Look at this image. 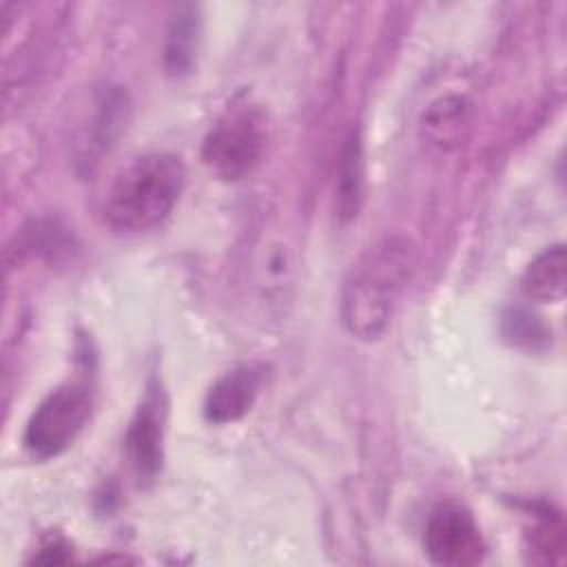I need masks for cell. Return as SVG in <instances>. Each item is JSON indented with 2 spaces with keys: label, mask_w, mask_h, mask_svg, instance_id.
<instances>
[{
  "label": "cell",
  "mask_w": 567,
  "mask_h": 567,
  "mask_svg": "<svg viewBox=\"0 0 567 567\" xmlns=\"http://www.w3.org/2000/svg\"><path fill=\"white\" fill-rule=\"evenodd\" d=\"M414 270V246L392 235L370 246L341 288V323L361 341L383 337Z\"/></svg>",
  "instance_id": "cell-1"
},
{
  "label": "cell",
  "mask_w": 567,
  "mask_h": 567,
  "mask_svg": "<svg viewBox=\"0 0 567 567\" xmlns=\"http://www.w3.org/2000/svg\"><path fill=\"white\" fill-rule=\"evenodd\" d=\"M186 168L173 153H146L131 159L111 182L104 199V221L115 233H146L159 226L177 206Z\"/></svg>",
  "instance_id": "cell-2"
},
{
  "label": "cell",
  "mask_w": 567,
  "mask_h": 567,
  "mask_svg": "<svg viewBox=\"0 0 567 567\" xmlns=\"http://www.w3.org/2000/svg\"><path fill=\"white\" fill-rule=\"evenodd\" d=\"M268 142V113L259 104L239 102L228 106L208 128L202 144V159L215 177L237 182L261 164Z\"/></svg>",
  "instance_id": "cell-3"
},
{
  "label": "cell",
  "mask_w": 567,
  "mask_h": 567,
  "mask_svg": "<svg viewBox=\"0 0 567 567\" xmlns=\"http://www.w3.org/2000/svg\"><path fill=\"white\" fill-rule=\"evenodd\" d=\"M89 416V392L82 385H62L49 392L31 412L22 439L24 447L35 458H53L78 439Z\"/></svg>",
  "instance_id": "cell-4"
},
{
  "label": "cell",
  "mask_w": 567,
  "mask_h": 567,
  "mask_svg": "<svg viewBox=\"0 0 567 567\" xmlns=\"http://www.w3.org/2000/svg\"><path fill=\"white\" fill-rule=\"evenodd\" d=\"M423 547L432 563L443 567H470L483 560L485 540L474 516L461 505L436 507L423 534Z\"/></svg>",
  "instance_id": "cell-5"
},
{
  "label": "cell",
  "mask_w": 567,
  "mask_h": 567,
  "mask_svg": "<svg viewBox=\"0 0 567 567\" xmlns=\"http://www.w3.org/2000/svg\"><path fill=\"white\" fill-rule=\"evenodd\" d=\"M261 385V372L255 365H237L219 377L204 401V416L224 425L239 421L255 403Z\"/></svg>",
  "instance_id": "cell-6"
},
{
  "label": "cell",
  "mask_w": 567,
  "mask_h": 567,
  "mask_svg": "<svg viewBox=\"0 0 567 567\" xmlns=\"http://www.w3.org/2000/svg\"><path fill=\"white\" fill-rule=\"evenodd\" d=\"M162 410L157 399L151 394L135 412L126 432V452L135 476L140 481H153L162 470Z\"/></svg>",
  "instance_id": "cell-7"
},
{
  "label": "cell",
  "mask_w": 567,
  "mask_h": 567,
  "mask_svg": "<svg viewBox=\"0 0 567 567\" xmlns=\"http://www.w3.org/2000/svg\"><path fill=\"white\" fill-rule=\"evenodd\" d=\"M472 122V104L463 95H443L434 100L421 120L423 137L441 148L450 151L458 146L470 128Z\"/></svg>",
  "instance_id": "cell-8"
},
{
  "label": "cell",
  "mask_w": 567,
  "mask_h": 567,
  "mask_svg": "<svg viewBox=\"0 0 567 567\" xmlns=\"http://www.w3.org/2000/svg\"><path fill=\"white\" fill-rule=\"evenodd\" d=\"M523 295L538 303H556L567 290V255L565 246L556 244L538 252L523 272Z\"/></svg>",
  "instance_id": "cell-9"
},
{
  "label": "cell",
  "mask_w": 567,
  "mask_h": 567,
  "mask_svg": "<svg viewBox=\"0 0 567 567\" xmlns=\"http://www.w3.org/2000/svg\"><path fill=\"white\" fill-rule=\"evenodd\" d=\"M95 106L97 109H95L89 131L82 140V155H80V162L86 168H91L95 162H100L104 151L109 153V148L124 122V115H126V95L117 89H106V91H102Z\"/></svg>",
  "instance_id": "cell-10"
},
{
  "label": "cell",
  "mask_w": 567,
  "mask_h": 567,
  "mask_svg": "<svg viewBox=\"0 0 567 567\" xmlns=\"http://www.w3.org/2000/svg\"><path fill=\"white\" fill-rule=\"evenodd\" d=\"M199 40V13L195 4H179L171 13L164 38V69L171 75H184L193 69Z\"/></svg>",
  "instance_id": "cell-11"
},
{
  "label": "cell",
  "mask_w": 567,
  "mask_h": 567,
  "mask_svg": "<svg viewBox=\"0 0 567 567\" xmlns=\"http://www.w3.org/2000/svg\"><path fill=\"white\" fill-rule=\"evenodd\" d=\"M363 184H365V168H363V146L359 133H350L337 166V182H334V208L341 219H352L359 215L363 202Z\"/></svg>",
  "instance_id": "cell-12"
},
{
  "label": "cell",
  "mask_w": 567,
  "mask_h": 567,
  "mask_svg": "<svg viewBox=\"0 0 567 567\" xmlns=\"http://www.w3.org/2000/svg\"><path fill=\"white\" fill-rule=\"evenodd\" d=\"M527 554L529 560L540 565L565 560V525L560 514L547 505L534 509V525L527 529Z\"/></svg>",
  "instance_id": "cell-13"
},
{
  "label": "cell",
  "mask_w": 567,
  "mask_h": 567,
  "mask_svg": "<svg viewBox=\"0 0 567 567\" xmlns=\"http://www.w3.org/2000/svg\"><path fill=\"white\" fill-rule=\"evenodd\" d=\"M503 334L509 343L520 346V348H529V350H536V348L545 346L547 339H549V332L540 323V319L529 315L523 308H512L503 317Z\"/></svg>",
  "instance_id": "cell-14"
},
{
  "label": "cell",
  "mask_w": 567,
  "mask_h": 567,
  "mask_svg": "<svg viewBox=\"0 0 567 567\" xmlns=\"http://www.w3.org/2000/svg\"><path fill=\"white\" fill-rule=\"evenodd\" d=\"M35 563H47V565H58V563H66L69 560V545H64L62 540H51L47 543L40 554L33 558Z\"/></svg>",
  "instance_id": "cell-15"
}]
</instances>
